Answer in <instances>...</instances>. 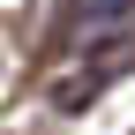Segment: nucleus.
<instances>
[{
	"label": "nucleus",
	"instance_id": "nucleus-1",
	"mask_svg": "<svg viewBox=\"0 0 135 135\" xmlns=\"http://www.w3.org/2000/svg\"><path fill=\"white\" fill-rule=\"evenodd\" d=\"M128 15H135V0H75V30H83V38H98V30L128 23Z\"/></svg>",
	"mask_w": 135,
	"mask_h": 135
}]
</instances>
